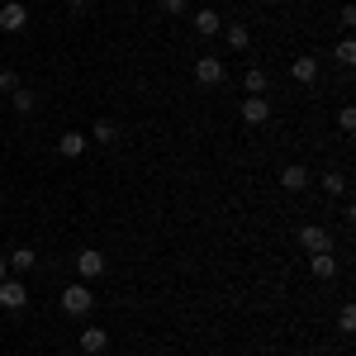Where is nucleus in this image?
I'll return each instance as SVG.
<instances>
[{"label": "nucleus", "instance_id": "obj_7", "mask_svg": "<svg viewBox=\"0 0 356 356\" xmlns=\"http://www.w3.org/2000/svg\"><path fill=\"white\" fill-rule=\"evenodd\" d=\"M195 81L200 86H219L223 81V62L219 57H200V62H195Z\"/></svg>", "mask_w": 356, "mask_h": 356}, {"label": "nucleus", "instance_id": "obj_18", "mask_svg": "<svg viewBox=\"0 0 356 356\" xmlns=\"http://www.w3.org/2000/svg\"><path fill=\"white\" fill-rule=\"evenodd\" d=\"M323 191L328 195H347V176H342V171H328V176H323Z\"/></svg>", "mask_w": 356, "mask_h": 356}, {"label": "nucleus", "instance_id": "obj_19", "mask_svg": "<svg viewBox=\"0 0 356 356\" xmlns=\"http://www.w3.org/2000/svg\"><path fill=\"white\" fill-rule=\"evenodd\" d=\"M10 105H15V110H19V114H29V110H33V90H24V86H19V90H15V100H10Z\"/></svg>", "mask_w": 356, "mask_h": 356}, {"label": "nucleus", "instance_id": "obj_13", "mask_svg": "<svg viewBox=\"0 0 356 356\" xmlns=\"http://www.w3.org/2000/svg\"><path fill=\"white\" fill-rule=\"evenodd\" d=\"M86 147H90V138H86V134H62V143H57L62 157H81Z\"/></svg>", "mask_w": 356, "mask_h": 356}, {"label": "nucleus", "instance_id": "obj_26", "mask_svg": "<svg viewBox=\"0 0 356 356\" xmlns=\"http://www.w3.org/2000/svg\"><path fill=\"white\" fill-rule=\"evenodd\" d=\"M72 5H76V10H90V5H95V0H72Z\"/></svg>", "mask_w": 356, "mask_h": 356}, {"label": "nucleus", "instance_id": "obj_24", "mask_svg": "<svg viewBox=\"0 0 356 356\" xmlns=\"http://www.w3.org/2000/svg\"><path fill=\"white\" fill-rule=\"evenodd\" d=\"M186 5H191V0H162V10H166V15H181Z\"/></svg>", "mask_w": 356, "mask_h": 356}, {"label": "nucleus", "instance_id": "obj_16", "mask_svg": "<svg viewBox=\"0 0 356 356\" xmlns=\"http://www.w3.org/2000/svg\"><path fill=\"white\" fill-rule=\"evenodd\" d=\"M90 138H95V143H114V138H119V124H114V119H95Z\"/></svg>", "mask_w": 356, "mask_h": 356}, {"label": "nucleus", "instance_id": "obj_22", "mask_svg": "<svg viewBox=\"0 0 356 356\" xmlns=\"http://www.w3.org/2000/svg\"><path fill=\"white\" fill-rule=\"evenodd\" d=\"M337 323H342V332H352V328H356V309H352V304L337 314Z\"/></svg>", "mask_w": 356, "mask_h": 356}, {"label": "nucleus", "instance_id": "obj_1", "mask_svg": "<svg viewBox=\"0 0 356 356\" xmlns=\"http://www.w3.org/2000/svg\"><path fill=\"white\" fill-rule=\"evenodd\" d=\"M90 309H95V295H90V285H86V280H76V285H67V290H62V314L86 318Z\"/></svg>", "mask_w": 356, "mask_h": 356}, {"label": "nucleus", "instance_id": "obj_25", "mask_svg": "<svg viewBox=\"0 0 356 356\" xmlns=\"http://www.w3.org/2000/svg\"><path fill=\"white\" fill-rule=\"evenodd\" d=\"M5 275H10V261H5V257H0V280H5Z\"/></svg>", "mask_w": 356, "mask_h": 356}, {"label": "nucleus", "instance_id": "obj_20", "mask_svg": "<svg viewBox=\"0 0 356 356\" xmlns=\"http://www.w3.org/2000/svg\"><path fill=\"white\" fill-rule=\"evenodd\" d=\"M337 62H342V67H352V62H356V43H352V38L337 43Z\"/></svg>", "mask_w": 356, "mask_h": 356}, {"label": "nucleus", "instance_id": "obj_2", "mask_svg": "<svg viewBox=\"0 0 356 356\" xmlns=\"http://www.w3.org/2000/svg\"><path fill=\"white\" fill-rule=\"evenodd\" d=\"M24 304H29V290H24V280H10V275H5V280H0V309H10V314H19Z\"/></svg>", "mask_w": 356, "mask_h": 356}, {"label": "nucleus", "instance_id": "obj_5", "mask_svg": "<svg viewBox=\"0 0 356 356\" xmlns=\"http://www.w3.org/2000/svg\"><path fill=\"white\" fill-rule=\"evenodd\" d=\"M76 275H81V280H95V275H105V257H100L95 247H81V252H76Z\"/></svg>", "mask_w": 356, "mask_h": 356}, {"label": "nucleus", "instance_id": "obj_9", "mask_svg": "<svg viewBox=\"0 0 356 356\" xmlns=\"http://www.w3.org/2000/svg\"><path fill=\"white\" fill-rule=\"evenodd\" d=\"M309 271L318 275V280H332V275H337V257H332V247H328V252H314V257H309Z\"/></svg>", "mask_w": 356, "mask_h": 356}, {"label": "nucleus", "instance_id": "obj_6", "mask_svg": "<svg viewBox=\"0 0 356 356\" xmlns=\"http://www.w3.org/2000/svg\"><path fill=\"white\" fill-rule=\"evenodd\" d=\"M266 119H271L266 95H247V100H243V124H252V129H257V124H266Z\"/></svg>", "mask_w": 356, "mask_h": 356}, {"label": "nucleus", "instance_id": "obj_23", "mask_svg": "<svg viewBox=\"0 0 356 356\" xmlns=\"http://www.w3.org/2000/svg\"><path fill=\"white\" fill-rule=\"evenodd\" d=\"M5 90H19V76H15V72H0V95H5Z\"/></svg>", "mask_w": 356, "mask_h": 356}, {"label": "nucleus", "instance_id": "obj_3", "mask_svg": "<svg viewBox=\"0 0 356 356\" xmlns=\"http://www.w3.org/2000/svg\"><path fill=\"white\" fill-rule=\"evenodd\" d=\"M0 29H5V33H24V29H29L24 0H10V5H0Z\"/></svg>", "mask_w": 356, "mask_h": 356}, {"label": "nucleus", "instance_id": "obj_17", "mask_svg": "<svg viewBox=\"0 0 356 356\" xmlns=\"http://www.w3.org/2000/svg\"><path fill=\"white\" fill-rule=\"evenodd\" d=\"M223 38H228V48H238V53H243L247 43H252V33H247L243 24H228V29H223Z\"/></svg>", "mask_w": 356, "mask_h": 356}, {"label": "nucleus", "instance_id": "obj_21", "mask_svg": "<svg viewBox=\"0 0 356 356\" xmlns=\"http://www.w3.org/2000/svg\"><path fill=\"white\" fill-rule=\"evenodd\" d=\"M337 124H342L347 134H352V129H356V110H352V105H342V110H337Z\"/></svg>", "mask_w": 356, "mask_h": 356}, {"label": "nucleus", "instance_id": "obj_14", "mask_svg": "<svg viewBox=\"0 0 356 356\" xmlns=\"http://www.w3.org/2000/svg\"><path fill=\"white\" fill-rule=\"evenodd\" d=\"M243 86H247V95H266V86H271V76H266L261 67H247Z\"/></svg>", "mask_w": 356, "mask_h": 356}, {"label": "nucleus", "instance_id": "obj_10", "mask_svg": "<svg viewBox=\"0 0 356 356\" xmlns=\"http://www.w3.org/2000/svg\"><path fill=\"white\" fill-rule=\"evenodd\" d=\"M105 347H110V332L105 328H81V352L86 356H100Z\"/></svg>", "mask_w": 356, "mask_h": 356}, {"label": "nucleus", "instance_id": "obj_8", "mask_svg": "<svg viewBox=\"0 0 356 356\" xmlns=\"http://www.w3.org/2000/svg\"><path fill=\"white\" fill-rule=\"evenodd\" d=\"M290 76H295V81H304V86H314L318 81V57H295V62H290Z\"/></svg>", "mask_w": 356, "mask_h": 356}, {"label": "nucleus", "instance_id": "obj_15", "mask_svg": "<svg viewBox=\"0 0 356 356\" xmlns=\"http://www.w3.org/2000/svg\"><path fill=\"white\" fill-rule=\"evenodd\" d=\"M5 261H10V266H15V271H29V266H33V261H38V252H33V247H15V252H10V257H5Z\"/></svg>", "mask_w": 356, "mask_h": 356}, {"label": "nucleus", "instance_id": "obj_4", "mask_svg": "<svg viewBox=\"0 0 356 356\" xmlns=\"http://www.w3.org/2000/svg\"><path fill=\"white\" fill-rule=\"evenodd\" d=\"M300 247L314 257V252H328L332 247V238H328V228L323 223H309V228H300Z\"/></svg>", "mask_w": 356, "mask_h": 356}, {"label": "nucleus", "instance_id": "obj_27", "mask_svg": "<svg viewBox=\"0 0 356 356\" xmlns=\"http://www.w3.org/2000/svg\"><path fill=\"white\" fill-rule=\"evenodd\" d=\"M0 110H5V95H0Z\"/></svg>", "mask_w": 356, "mask_h": 356}, {"label": "nucleus", "instance_id": "obj_12", "mask_svg": "<svg viewBox=\"0 0 356 356\" xmlns=\"http://www.w3.org/2000/svg\"><path fill=\"white\" fill-rule=\"evenodd\" d=\"M195 33H200V38H214V33H223V19L214 10H200V15H195Z\"/></svg>", "mask_w": 356, "mask_h": 356}, {"label": "nucleus", "instance_id": "obj_11", "mask_svg": "<svg viewBox=\"0 0 356 356\" xmlns=\"http://www.w3.org/2000/svg\"><path fill=\"white\" fill-rule=\"evenodd\" d=\"M280 186H285V191H290V195H295V191H304V186H309V166L290 162V166H285V171H280Z\"/></svg>", "mask_w": 356, "mask_h": 356}]
</instances>
